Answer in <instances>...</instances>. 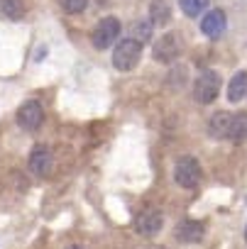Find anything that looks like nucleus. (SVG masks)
<instances>
[{
  "label": "nucleus",
  "instance_id": "11",
  "mask_svg": "<svg viewBox=\"0 0 247 249\" xmlns=\"http://www.w3.org/2000/svg\"><path fill=\"white\" fill-rule=\"evenodd\" d=\"M230 120H232V115H230V112H225V110L215 112V115L208 120V132H210V137H215V140H228V132H230Z\"/></svg>",
  "mask_w": 247,
  "mask_h": 249
},
{
  "label": "nucleus",
  "instance_id": "12",
  "mask_svg": "<svg viewBox=\"0 0 247 249\" xmlns=\"http://www.w3.org/2000/svg\"><path fill=\"white\" fill-rule=\"evenodd\" d=\"M245 93H247V71H237L228 83V98L230 103H240Z\"/></svg>",
  "mask_w": 247,
  "mask_h": 249
},
{
  "label": "nucleus",
  "instance_id": "14",
  "mask_svg": "<svg viewBox=\"0 0 247 249\" xmlns=\"http://www.w3.org/2000/svg\"><path fill=\"white\" fill-rule=\"evenodd\" d=\"M247 137V112H235L230 120V132L228 140L230 142H242Z\"/></svg>",
  "mask_w": 247,
  "mask_h": 249
},
{
  "label": "nucleus",
  "instance_id": "10",
  "mask_svg": "<svg viewBox=\"0 0 247 249\" xmlns=\"http://www.w3.org/2000/svg\"><path fill=\"white\" fill-rule=\"evenodd\" d=\"M203 234H206V225L201 220H184L176 227V237L184 244H196V242L203 239Z\"/></svg>",
  "mask_w": 247,
  "mask_h": 249
},
{
  "label": "nucleus",
  "instance_id": "13",
  "mask_svg": "<svg viewBox=\"0 0 247 249\" xmlns=\"http://www.w3.org/2000/svg\"><path fill=\"white\" fill-rule=\"evenodd\" d=\"M169 18H171V8H169L167 0H152L150 3V22L162 27V25L169 22Z\"/></svg>",
  "mask_w": 247,
  "mask_h": 249
},
{
  "label": "nucleus",
  "instance_id": "21",
  "mask_svg": "<svg viewBox=\"0 0 247 249\" xmlns=\"http://www.w3.org/2000/svg\"><path fill=\"white\" fill-rule=\"evenodd\" d=\"M245 237H247V230H245Z\"/></svg>",
  "mask_w": 247,
  "mask_h": 249
},
{
  "label": "nucleus",
  "instance_id": "16",
  "mask_svg": "<svg viewBox=\"0 0 247 249\" xmlns=\"http://www.w3.org/2000/svg\"><path fill=\"white\" fill-rule=\"evenodd\" d=\"M179 8L186 18H198L208 8V0H179Z\"/></svg>",
  "mask_w": 247,
  "mask_h": 249
},
{
  "label": "nucleus",
  "instance_id": "4",
  "mask_svg": "<svg viewBox=\"0 0 247 249\" xmlns=\"http://www.w3.org/2000/svg\"><path fill=\"white\" fill-rule=\"evenodd\" d=\"M174 181L181 188H196L201 181V164L193 157H181L174 166Z\"/></svg>",
  "mask_w": 247,
  "mask_h": 249
},
{
  "label": "nucleus",
  "instance_id": "2",
  "mask_svg": "<svg viewBox=\"0 0 247 249\" xmlns=\"http://www.w3.org/2000/svg\"><path fill=\"white\" fill-rule=\"evenodd\" d=\"M120 30H122V25H120V20H117V18H113V15L103 18V20L95 25V30H93V37H91V39H93V47H95L98 52L110 49V47L117 42Z\"/></svg>",
  "mask_w": 247,
  "mask_h": 249
},
{
  "label": "nucleus",
  "instance_id": "18",
  "mask_svg": "<svg viewBox=\"0 0 247 249\" xmlns=\"http://www.w3.org/2000/svg\"><path fill=\"white\" fill-rule=\"evenodd\" d=\"M152 22H135V37L133 39H137V42H145V39H150V35H152V27H150Z\"/></svg>",
  "mask_w": 247,
  "mask_h": 249
},
{
  "label": "nucleus",
  "instance_id": "17",
  "mask_svg": "<svg viewBox=\"0 0 247 249\" xmlns=\"http://www.w3.org/2000/svg\"><path fill=\"white\" fill-rule=\"evenodd\" d=\"M59 3H61L64 13H69V15H78V13H83V10H86L88 0H59Z\"/></svg>",
  "mask_w": 247,
  "mask_h": 249
},
{
  "label": "nucleus",
  "instance_id": "20",
  "mask_svg": "<svg viewBox=\"0 0 247 249\" xmlns=\"http://www.w3.org/2000/svg\"><path fill=\"white\" fill-rule=\"evenodd\" d=\"M66 249H83V247H78V244H71V247H66Z\"/></svg>",
  "mask_w": 247,
  "mask_h": 249
},
{
  "label": "nucleus",
  "instance_id": "1",
  "mask_svg": "<svg viewBox=\"0 0 247 249\" xmlns=\"http://www.w3.org/2000/svg\"><path fill=\"white\" fill-rule=\"evenodd\" d=\"M140 56H142V42H137V39H122L113 49V66L117 71H133L140 64Z\"/></svg>",
  "mask_w": 247,
  "mask_h": 249
},
{
  "label": "nucleus",
  "instance_id": "8",
  "mask_svg": "<svg viewBox=\"0 0 247 249\" xmlns=\"http://www.w3.org/2000/svg\"><path fill=\"white\" fill-rule=\"evenodd\" d=\"M30 169H32V174L39 176V178H44V176L52 174V169H54V157H52V152H49L44 144H39V147L32 149V154H30Z\"/></svg>",
  "mask_w": 247,
  "mask_h": 249
},
{
  "label": "nucleus",
  "instance_id": "6",
  "mask_svg": "<svg viewBox=\"0 0 247 249\" xmlns=\"http://www.w3.org/2000/svg\"><path fill=\"white\" fill-rule=\"evenodd\" d=\"M179 52H181V42H179V37H176L174 32H167L164 37L157 39L152 54H154L157 61H162V64H171V61H176Z\"/></svg>",
  "mask_w": 247,
  "mask_h": 249
},
{
  "label": "nucleus",
  "instance_id": "7",
  "mask_svg": "<svg viewBox=\"0 0 247 249\" xmlns=\"http://www.w3.org/2000/svg\"><path fill=\"white\" fill-rule=\"evenodd\" d=\"M164 227V215L157 210V208H147L137 215L135 220V230L142 234V237H154L159 230Z\"/></svg>",
  "mask_w": 247,
  "mask_h": 249
},
{
  "label": "nucleus",
  "instance_id": "5",
  "mask_svg": "<svg viewBox=\"0 0 247 249\" xmlns=\"http://www.w3.org/2000/svg\"><path fill=\"white\" fill-rule=\"evenodd\" d=\"M42 122H44V107H42L39 100H27V103L20 105V110H18V124H20L22 130L35 132V130L42 127Z\"/></svg>",
  "mask_w": 247,
  "mask_h": 249
},
{
  "label": "nucleus",
  "instance_id": "9",
  "mask_svg": "<svg viewBox=\"0 0 247 249\" xmlns=\"http://www.w3.org/2000/svg\"><path fill=\"white\" fill-rule=\"evenodd\" d=\"M225 27H228V18H225V13L223 10H210V13H206V18L201 20V32L206 35V37H210V39H218L223 32H225Z\"/></svg>",
  "mask_w": 247,
  "mask_h": 249
},
{
  "label": "nucleus",
  "instance_id": "19",
  "mask_svg": "<svg viewBox=\"0 0 247 249\" xmlns=\"http://www.w3.org/2000/svg\"><path fill=\"white\" fill-rule=\"evenodd\" d=\"M184 81H186V69H184V66L179 69V76H176V71H171V73H169V86H171V83H176L174 88H181V83H184Z\"/></svg>",
  "mask_w": 247,
  "mask_h": 249
},
{
  "label": "nucleus",
  "instance_id": "3",
  "mask_svg": "<svg viewBox=\"0 0 247 249\" xmlns=\"http://www.w3.org/2000/svg\"><path fill=\"white\" fill-rule=\"evenodd\" d=\"M218 93H220V76L215 71H203L193 83V98L201 105H208L218 98Z\"/></svg>",
  "mask_w": 247,
  "mask_h": 249
},
{
  "label": "nucleus",
  "instance_id": "15",
  "mask_svg": "<svg viewBox=\"0 0 247 249\" xmlns=\"http://www.w3.org/2000/svg\"><path fill=\"white\" fill-rule=\"evenodd\" d=\"M0 13L10 20H20L25 15V0H0Z\"/></svg>",
  "mask_w": 247,
  "mask_h": 249
}]
</instances>
